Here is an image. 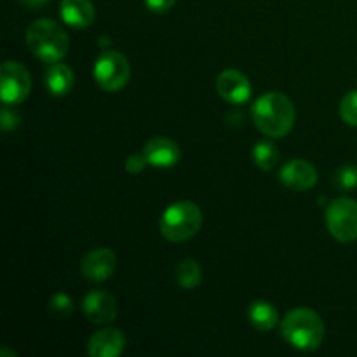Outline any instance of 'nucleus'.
Returning <instances> with one entry per match:
<instances>
[{
  "label": "nucleus",
  "mask_w": 357,
  "mask_h": 357,
  "mask_svg": "<svg viewBox=\"0 0 357 357\" xmlns=\"http://www.w3.org/2000/svg\"><path fill=\"white\" fill-rule=\"evenodd\" d=\"M94 79L98 86L108 93L121 91L131 79V66L128 58L112 49L103 51L94 63Z\"/></svg>",
  "instance_id": "5"
},
{
  "label": "nucleus",
  "mask_w": 357,
  "mask_h": 357,
  "mask_svg": "<svg viewBox=\"0 0 357 357\" xmlns=\"http://www.w3.org/2000/svg\"><path fill=\"white\" fill-rule=\"evenodd\" d=\"M2 101L6 105H17L30 96L31 75L20 61H3L0 68Z\"/></svg>",
  "instance_id": "7"
},
{
  "label": "nucleus",
  "mask_w": 357,
  "mask_h": 357,
  "mask_svg": "<svg viewBox=\"0 0 357 357\" xmlns=\"http://www.w3.org/2000/svg\"><path fill=\"white\" fill-rule=\"evenodd\" d=\"M248 321L257 331H271L278 326V309L267 300H257L248 307Z\"/></svg>",
  "instance_id": "15"
},
{
  "label": "nucleus",
  "mask_w": 357,
  "mask_h": 357,
  "mask_svg": "<svg viewBox=\"0 0 357 357\" xmlns=\"http://www.w3.org/2000/svg\"><path fill=\"white\" fill-rule=\"evenodd\" d=\"M26 45L42 61L56 63L68 52L70 38L56 21L42 17L26 28Z\"/></svg>",
  "instance_id": "3"
},
{
  "label": "nucleus",
  "mask_w": 357,
  "mask_h": 357,
  "mask_svg": "<svg viewBox=\"0 0 357 357\" xmlns=\"http://www.w3.org/2000/svg\"><path fill=\"white\" fill-rule=\"evenodd\" d=\"M45 86L52 96H65L73 87V70L65 63H51L45 72Z\"/></svg>",
  "instance_id": "16"
},
{
  "label": "nucleus",
  "mask_w": 357,
  "mask_h": 357,
  "mask_svg": "<svg viewBox=\"0 0 357 357\" xmlns=\"http://www.w3.org/2000/svg\"><path fill=\"white\" fill-rule=\"evenodd\" d=\"M23 2V6L30 7V9H40V7H44L45 3L49 2V0H21Z\"/></svg>",
  "instance_id": "25"
},
{
  "label": "nucleus",
  "mask_w": 357,
  "mask_h": 357,
  "mask_svg": "<svg viewBox=\"0 0 357 357\" xmlns=\"http://www.w3.org/2000/svg\"><path fill=\"white\" fill-rule=\"evenodd\" d=\"M253 159L264 171H271L279 162V150L271 142H258L253 149Z\"/></svg>",
  "instance_id": "18"
},
{
  "label": "nucleus",
  "mask_w": 357,
  "mask_h": 357,
  "mask_svg": "<svg viewBox=\"0 0 357 357\" xmlns=\"http://www.w3.org/2000/svg\"><path fill=\"white\" fill-rule=\"evenodd\" d=\"M174 279L181 289H195L202 282V271L192 258H185L174 267Z\"/></svg>",
  "instance_id": "17"
},
{
  "label": "nucleus",
  "mask_w": 357,
  "mask_h": 357,
  "mask_svg": "<svg viewBox=\"0 0 357 357\" xmlns=\"http://www.w3.org/2000/svg\"><path fill=\"white\" fill-rule=\"evenodd\" d=\"M282 337L289 345L303 352H312L321 347L324 340V323L312 309L289 310L281 323Z\"/></svg>",
  "instance_id": "2"
},
{
  "label": "nucleus",
  "mask_w": 357,
  "mask_h": 357,
  "mask_svg": "<svg viewBox=\"0 0 357 357\" xmlns=\"http://www.w3.org/2000/svg\"><path fill=\"white\" fill-rule=\"evenodd\" d=\"M295 105L286 94H264L253 103V121L257 128L271 138H282L295 126Z\"/></svg>",
  "instance_id": "1"
},
{
  "label": "nucleus",
  "mask_w": 357,
  "mask_h": 357,
  "mask_svg": "<svg viewBox=\"0 0 357 357\" xmlns=\"http://www.w3.org/2000/svg\"><path fill=\"white\" fill-rule=\"evenodd\" d=\"M126 349V337L117 328H105L96 331L87 342V354L91 357H119Z\"/></svg>",
  "instance_id": "11"
},
{
  "label": "nucleus",
  "mask_w": 357,
  "mask_h": 357,
  "mask_svg": "<svg viewBox=\"0 0 357 357\" xmlns=\"http://www.w3.org/2000/svg\"><path fill=\"white\" fill-rule=\"evenodd\" d=\"M281 181L288 188L296 192H305L316 185L317 171L310 162L303 159H293L286 162L281 169Z\"/></svg>",
  "instance_id": "12"
},
{
  "label": "nucleus",
  "mask_w": 357,
  "mask_h": 357,
  "mask_svg": "<svg viewBox=\"0 0 357 357\" xmlns=\"http://www.w3.org/2000/svg\"><path fill=\"white\" fill-rule=\"evenodd\" d=\"M216 91L227 103L243 105L250 100L251 84L244 73L237 70H225L216 79Z\"/></svg>",
  "instance_id": "10"
},
{
  "label": "nucleus",
  "mask_w": 357,
  "mask_h": 357,
  "mask_svg": "<svg viewBox=\"0 0 357 357\" xmlns=\"http://www.w3.org/2000/svg\"><path fill=\"white\" fill-rule=\"evenodd\" d=\"M326 225L331 236L340 243L357 239V201L349 197L335 199L326 209Z\"/></svg>",
  "instance_id": "6"
},
{
  "label": "nucleus",
  "mask_w": 357,
  "mask_h": 357,
  "mask_svg": "<svg viewBox=\"0 0 357 357\" xmlns=\"http://www.w3.org/2000/svg\"><path fill=\"white\" fill-rule=\"evenodd\" d=\"M84 316L94 324H107L117 317L119 307L114 295L107 291H91L82 300Z\"/></svg>",
  "instance_id": "9"
},
{
  "label": "nucleus",
  "mask_w": 357,
  "mask_h": 357,
  "mask_svg": "<svg viewBox=\"0 0 357 357\" xmlns=\"http://www.w3.org/2000/svg\"><path fill=\"white\" fill-rule=\"evenodd\" d=\"M202 211L190 201H178L164 209L159 220L160 234L171 243H183L201 230Z\"/></svg>",
  "instance_id": "4"
},
{
  "label": "nucleus",
  "mask_w": 357,
  "mask_h": 357,
  "mask_svg": "<svg viewBox=\"0 0 357 357\" xmlns=\"http://www.w3.org/2000/svg\"><path fill=\"white\" fill-rule=\"evenodd\" d=\"M149 164L145 155H139V153H132L126 159V171L131 174H138L145 169V166Z\"/></svg>",
  "instance_id": "23"
},
{
  "label": "nucleus",
  "mask_w": 357,
  "mask_h": 357,
  "mask_svg": "<svg viewBox=\"0 0 357 357\" xmlns=\"http://www.w3.org/2000/svg\"><path fill=\"white\" fill-rule=\"evenodd\" d=\"M0 356H10V357H16V354H14V352H9V351H7V349L6 347H3L2 349V351H0Z\"/></svg>",
  "instance_id": "26"
},
{
  "label": "nucleus",
  "mask_w": 357,
  "mask_h": 357,
  "mask_svg": "<svg viewBox=\"0 0 357 357\" xmlns=\"http://www.w3.org/2000/svg\"><path fill=\"white\" fill-rule=\"evenodd\" d=\"M115 267H117V257L108 248L93 250L80 261V272L84 278L93 282L107 281L115 272Z\"/></svg>",
  "instance_id": "8"
},
{
  "label": "nucleus",
  "mask_w": 357,
  "mask_h": 357,
  "mask_svg": "<svg viewBox=\"0 0 357 357\" xmlns=\"http://www.w3.org/2000/svg\"><path fill=\"white\" fill-rule=\"evenodd\" d=\"M21 117L17 115V112L10 110L9 107L2 108V115H0V126H2L3 131H13L20 126Z\"/></svg>",
  "instance_id": "22"
},
{
  "label": "nucleus",
  "mask_w": 357,
  "mask_h": 357,
  "mask_svg": "<svg viewBox=\"0 0 357 357\" xmlns=\"http://www.w3.org/2000/svg\"><path fill=\"white\" fill-rule=\"evenodd\" d=\"M143 155L155 167H171L180 160L181 150L176 142L169 138H152L146 142Z\"/></svg>",
  "instance_id": "13"
},
{
  "label": "nucleus",
  "mask_w": 357,
  "mask_h": 357,
  "mask_svg": "<svg viewBox=\"0 0 357 357\" xmlns=\"http://www.w3.org/2000/svg\"><path fill=\"white\" fill-rule=\"evenodd\" d=\"M146 7H149L152 13H167L171 7L176 3V0H145Z\"/></svg>",
  "instance_id": "24"
},
{
  "label": "nucleus",
  "mask_w": 357,
  "mask_h": 357,
  "mask_svg": "<svg viewBox=\"0 0 357 357\" xmlns=\"http://www.w3.org/2000/svg\"><path fill=\"white\" fill-rule=\"evenodd\" d=\"M340 117L349 126H356L357 128V89L351 91L344 96L340 103Z\"/></svg>",
  "instance_id": "21"
},
{
  "label": "nucleus",
  "mask_w": 357,
  "mask_h": 357,
  "mask_svg": "<svg viewBox=\"0 0 357 357\" xmlns=\"http://www.w3.org/2000/svg\"><path fill=\"white\" fill-rule=\"evenodd\" d=\"M49 310L52 316L58 317H68L73 312V302L66 293H56L49 300Z\"/></svg>",
  "instance_id": "20"
},
{
  "label": "nucleus",
  "mask_w": 357,
  "mask_h": 357,
  "mask_svg": "<svg viewBox=\"0 0 357 357\" xmlns=\"http://www.w3.org/2000/svg\"><path fill=\"white\" fill-rule=\"evenodd\" d=\"M333 185L340 190H352L357 187V166L354 164H345L338 167L333 176Z\"/></svg>",
  "instance_id": "19"
},
{
  "label": "nucleus",
  "mask_w": 357,
  "mask_h": 357,
  "mask_svg": "<svg viewBox=\"0 0 357 357\" xmlns=\"http://www.w3.org/2000/svg\"><path fill=\"white\" fill-rule=\"evenodd\" d=\"M61 17L73 28H87L93 24L96 10L91 0H61Z\"/></svg>",
  "instance_id": "14"
}]
</instances>
